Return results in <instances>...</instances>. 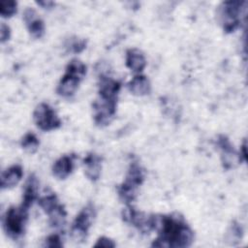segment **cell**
<instances>
[{
    "label": "cell",
    "instance_id": "cell-22",
    "mask_svg": "<svg viewBox=\"0 0 248 248\" xmlns=\"http://www.w3.org/2000/svg\"><path fill=\"white\" fill-rule=\"evenodd\" d=\"M16 13V2L15 1H1L0 14L3 17H10Z\"/></svg>",
    "mask_w": 248,
    "mask_h": 248
},
{
    "label": "cell",
    "instance_id": "cell-26",
    "mask_svg": "<svg viewBox=\"0 0 248 248\" xmlns=\"http://www.w3.org/2000/svg\"><path fill=\"white\" fill-rule=\"evenodd\" d=\"M10 34H11V31H10V27L5 24L4 22L1 23L0 25V37H1V43H5L6 41L9 40L10 38Z\"/></svg>",
    "mask_w": 248,
    "mask_h": 248
},
{
    "label": "cell",
    "instance_id": "cell-21",
    "mask_svg": "<svg viewBox=\"0 0 248 248\" xmlns=\"http://www.w3.org/2000/svg\"><path fill=\"white\" fill-rule=\"evenodd\" d=\"M39 204L40 206L46 212L48 213L52 208H54L58 202H57V198L55 195H47L39 200Z\"/></svg>",
    "mask_w": 248,
    "mask_h": 248
},
{
    "label": "cell",
    "instance_id": "cell-17",
    "mask_svg": "<svg viewBox=\"0 0 248 248\" xmlns=\"http://www.w3.org/2000/svg\"><path fill=\"white\" fill-rule=\"evenodd\" d=\"M37 188H38V181L35 176L31 175L29 176L25 188H24V194H23V200L21 207L25 210H28L29 207L32 205L33 202L37 198Z\"/></svg>",
    "mask_w": 248,
    "mask_h": 248
},
{
    "label": "cell",
    "instance_id": "cell-8",
    "mask_svg": "<svg viewBox=\"0 0 248 248\" xmlns=\"http://www.w3.org/2000/svg\"><path fill=\"white\" fill-rule=\"evenodd\" d=\"M218 144L222 149V163L226 169L234 167L241 160V156L233 150L227 138L221 136L218 140Z\"/></svg>",
    "mask_w": 248,
    "mask_h": 248
},
{
    "label": "cell",
    "instance_id": "cell-28",
    "mask_svg": "<svg viewBox=\"0 0 248 248\" xmlns=\"http://www.w3.org/2000/svg\"><path fill=\"white\" fill-rule=\"evenodd\" d=\"M242 158L244 159V160H246L247 159V153H246V141L244 140V142H243V145H242Z\"/></svg>",
    "mask_w": 248,
    "mask_h": 248
},
{
    "label": "cell",
    "instance_id": "cell-23",
    "mask_svg": "<svg viewBox=\"0 0 248 248\" xmlns=\"http://www.w3.org/2000/svg\"><path fill=\"white\" fill-rule=\"evenodd\" d=\"M45 246L46 247H61L62 246V241L61 238L58 234H51L49 235L46 241H45Z\"/></svg>",
    "mask_w": 248,
    "mask_h": 248
},
{
    "label": "cell",
    "instance_id": "cell-7",
    "mask_svg": "<svg viewBox=\"0 0 248 248\" xmlns=\"http://www.w3.org/2000/svg\"><path fill=\"white\" fill-rule=\"evenodd\" d=\"M115 108L116 101L105 100L102 98L97 101L94 104V120L96 124L101 126L108 125L115 113Z\"/></svg>",
    "mask_w": 248,
    "mask_h": 248
},
{
    "label": "cell",
    "instance_id": "cell-15",
    "mask_svg": "<svg viewBox=\"0 0 248 248\" xmlns=\"http://www.w3.org/2000/svg\"><path fill=\"white\" fill-rule=\"evenodd\" d=\"M83 165L86 176L92 181L97 180L101 174L102 168L100 157L95 154H89L83 160Z\"/></svg>",
    "mask_w": 248,
    "mask_h": 248
},
{
    "label": "cell",
    "instance_id": "cell-20",
    "mask_svg": "<svg viewBox=\"0 0 248 248\" xmlns=\"http://www.w3.org/2000/svg\"><path fill=\"white\" fill-rule=\"evenodd\" d=\"M242 234H243V230L241 228V226L235 222L232 223V225L230 227V229L228 230V232H227V241L233 245L237 242H239V240L241 239L242 237Z\"/></svg>",
    "mask_w": 248,
    "mask_h": 248
},
{
    "label": "cell",
    "instance_id": "cell-18",
    "mask_svg": "<svg viewBox=\"0 0 248 248\" xmlns=\"http://www.w3.org/2000/svg\"><path fill=\"white\" fill-rule=\"evenodd\" d=\"M49 223L54 228H61L64 226L66 221V211L64 207L60 204H57L49 212Z\"/></svg>",
    "mask_w": 248,
    "mask_h": 248
},
{
    "label": "cell",
    "instance_id": "cell-3",
    "mask_svg": "<svg viewBox=\"0 0 248 248\" xmlns=\"http://www.w3.org/2000/svg\"><path fill=\"white\" fill-rule=\"evenodd\" d=\"M94 216L95 213L93 207L91 205H88L84 207L76 217L70 232L71 237L75 242L80 243L86 239L87 232L93 222Z\"/></svg>",
    "mask_w": 248,
    "mask_h": 248
},
{
    "label": "cell",
    "instance_id": "cell-25",
    "mask_svg": "<svg viewBox=\"0 0 248 248\" xmlns=\"http://www.w3.org/2000/svg\"><path fill=\"white\" fill-rule=\"evenodd\" d=\"M70 49L75 52V53H78L80 51H82L85 48V42L84 41H80V40H74L70 43L69 45Z\"/></svg>",
    "mask_w": 248,
    "mask_h": 248
},
{
    "label": "cell",
    "instance_id": "cell-14",
    "mask_svg": "<svg viewBox=\"0 0 248 248\" xmlns=\"http://www.w3.org/2000/svg\"><path fill=\"white\" fill-rule=\"evenodd\" d=\"M73 156H63L59 158L52 167V173L55 177L59 179L66 178L73 170L74 162Z\"/></svg>",
    "mask_w": 248,
    "mask_h": 248
},
{
    "label": "cell",
    "instance_id": "cell-5",
    "mask_svg": "<svg viewBox=\"0 0 248 248\" xmlns=\"http://www.w3.org/2000/svg\"><path fill=\"white\" fill-rule=\"evenodd\" d=\"M33 115L36 125L43 131L54 130L61 125V121L55 111L47 104L42 103L37 106Z\"/></svg>",
    "mask_w": 248,
    "mask_h": 248
},
{
    "label": "cell",
    "instance_id": "cell-4",
    "mask_svg": "<svg viewBox=\"0 0 248 248\" xmlns=\"http://www.w3.org/2000/svg\"><path fill=\"white\" fill-rule=\"evenodd\" d=\"M242 2L228 1L224 2L219 9L220 21L224 30L227 32L234 31L239 25V14L242 9Z\"/></svg>",
    "mask_w": 248,
    "mask_h": 248
},
{
    "label": "cell",
    "instance_id": "cell-24",
    "mask_svg": "<svg viewBox=\"0 0 248 248\" xmlns=\"http://www.w3.org/2000/svg\"><path fill=\"white\" fill-rule=\"evenodd\" d=\"M94 247H106V248L115 247V242L113 240H111L110 238H108V237L102 236L97 240Z\"/></svg>",
    "mask_w": 248,
    "mask_h": 248
},
{
    "label": "cell",
    "instance_id": "cell-11",
    "mask_svg": "<svg viewBox=\"0 0 248 248\" xmlns=\"http://www.w3.org/2000/svg\"><path fill=\"white\" fill-rule=\"evenodd\" d=\"M120 89V83L110 78L102 77L99 84V94L102 99L116 101L117 93Z\"/></svg>",
    "mask_w": 248,
    "mask_h": 248
},
{
    "label": "cell",
    "instance_id": "cell-9",
    "mask_svg": "<svg viewBox=\"0 0 248 248\" xmlns=\"http://www.w3.org/2000/svg\"><path fill=\"white\" fill-rule=\"evenodd\" d=\"M23 18L26 22L28 30L32 37L34 38H41L45 33V25L42 19H40L36 14V12L31 9L27 8L24 11Z\"/></svg>",
    "mask_w": 248,
    "mask_h": 248
},
{
    "label": "cell",
    "instance_id": "cell-13",
    "mask_svg": "<svg viewBox=\"0 0 248 248\" xmlns=\"http://www.w3.org/2000/svg\"><path fill=\"white\" fill-rule=\"evenodd\" d=\"M22 177V169L18 165L12 166L2 172L1 175V188H12L16 186Z\"/></svg>",
    "mask_w": 248,
    "mask_h": 248
},
{
    "label": "cell",
    "instance_id": "cell-2",
    "mask_svg": "<svg viewBox=\"0 0 248 248\" xmlns=\"http://www.w3.org/2000/svg\"><path fill=\"white\" fill-rule=\"evenodd\" d=\"M27 211L21 206L18 208L10 207L7 210L3 220V228L10 237L17 238L23 233Z\"/></svg>",
    "mask_w": 248,
    "mask_h": 248
},
{
    "label": "cell",
    "instance_id": "cell-16",
    "mask_svg": "<svg viewBox=\"0 0 248 248\" xmlns=\"http://www.w3.org/2000/svg\"><path fill=\"white\" fill-rule=\"evenodd\" d=\"M128 88L136 96H144L150 92L151 86L146 77L139 75L131 79L128 83Z\"/></svg>",
    "mask_w": 248,
    "mask_h": 248
},
{
    "label": "cell",
    "instance_id": "cell-6",
    "mask_svg": "<svg viewBox=\"0 0 248 248\" xmlns=\"http://www.w3.org/2000/svg\"><path fill=\"white\" fill-rule=\"evenodd\" d=\"M123 219L135 227H137L142 232H149L154 230V218L153 216H147L142 212L136 211L129 207L123 211Z\"/></svg>",
    "mask_w": 248,
    "mask_h": 248
},
{
    "label": "cell",
    "instance_id": "cell-27",
    "mask_svg": "<svg viewBox=\"0 0 248 248\" xmlns=\"http://www.w3.org/2000/svg\"><path fill=\"white\" fill-rule=\"evenodd\" d=\"M39 5H41V6H43L44 8H48V7H50V6H52L53 5V3L51 2V1H39V2H37Z\"/></svg>",
    "mask_w": 248,
    "mask_h": 248
},
{
    "label": "cell",
    "instance_id": "cell-19",
    "mask_svg": "<svg viewBox=\"0 0 248 248\" xmlns=\"http://www.w3.org/2000/svg\"><path fill=\"white\" fill-rule=\"evenodd\" d=\"M39 144H40V142H39L38 138L32 133L26 134L21 140L22 148L29 153H34L38 149Z\"/></svg>",
    "mask_w": 248,
    "mask_h": 248
},
{
    "label": "cell",
    "instance_id": "cell-12",
    "mask_svg": "<svg viewBox=\"0 0 248 248\" xmlns=\"http://www.w3.org/2000/svg\"><path fill=\"white\" fill-rule=\"evenodd\" d=\"M146 65V60L142 52L137 48H131L126 53V66L135 73L143 71Z\"/></svg>",
    "mask_w": 248,
    "mask_h": 248
},
{
    "label": "cell",
    "instance_id": "cell-1",
    "mask_svg": "<svg viewBox=\"0 0 248 248\" xmlns=\"http://www.w3.org/2000/svg\"><path fill=\"white\" fill-rule=\"evenodd\" d=\"M154 230L159 236L153 247H188L194 239L192 230L178 216H154Z\"/></svg>",
    "mask_w": 248,
    "mask_h": 248
},
{
    "label": "cell",
    "instance_id": "cell-10",
    "mask_svg": "<svg viewBox=\"0 0 248 248\" xmlns=\"http://www.w3.org/2000/svg\"><path fill=\"white\" fill-rule=\"evenodd\" d=\"M81 78H82L75 74L66 72L65 76L61 78L57 86V93L62 97H70L74 95Z\"/></svg>",
    "mask_w": 248,
    "mask_h": 248
}]
</instances>
